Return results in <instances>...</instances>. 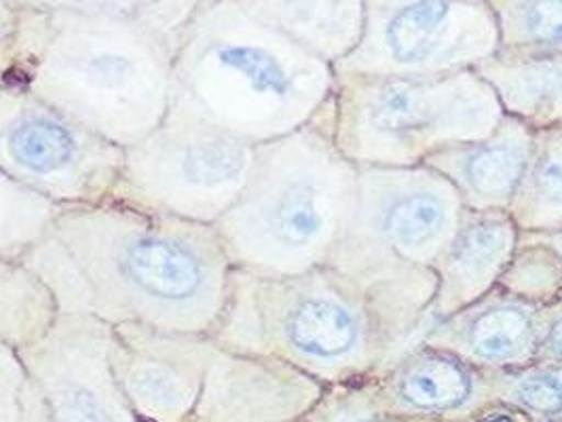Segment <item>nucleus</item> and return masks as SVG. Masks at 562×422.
Wrapping results in <instances>:
<instances>
[{"label": "nucleus", "mask_w": 562, "mask_h": 422, "mask_svg": "<svg viewBox=\"0 0 562 422\" xmlns=\"http://www.w3.org/2000/svg\"><path fill=\"white\" fill-rule=\"evenodd\" d=\"M61 312L210 337L233 264L214 225L119 198L64 205L22 255Z\"/></svg>", "instance_id": "f257e3e1"}, {"label": "nucleus", "mask_w": 562, "mask_h": 422, "mask_svg": "<svg viewBox=\"0 0 562 422\" xmlns=\"http://www.w3.org/2000/svg\"><path fill=\"white\" fill-rule=\"evenodd\" d=\"M436 285L431 269L345 241L328 264L296 275L233 269L210 337L294 366H349L423 330Z\"/></svg>", "instance_id": "f03ea898"}, {"label": "nucleus", "mask_w": 562, "mask_h": 422, "mask_svg": "<svg viewBox=\"0 0 562 422\" xmlns=\"http://www.w3.org/2000/svg\"><path fill=\"white\" fill-rule=\"evenodd\" d=\"M358 171L335 144L330 104L258 144L241 195L214 225L233 269L296 275L328 264L356 225Z\"/></svg>", "instance_id": "7ed1b4c3"}, {"label": "nucleus", "mask_w": 562, "mask_h": 422, "mask_svg": "<svg viewBox=\"0 0 562 422\" xmlns=\"http://www.w3.org/2000/svg\"><path fill=\"white\" fill-rule=\"evenodd\" d=\"M13 36L7 68L34 95L123 150L146 138L173 100V49L127 24L59 18Z\"/></svg>", "instance_id": "20e7f679"}, {"label": "nucleus", "mask_w": 562, "mask_h": 422, "mask_svg": "<svg viewBox=\"0 0 562 422\" xmlns=\"http://www.w3.org/2000/svg\"><path fill=\"white\" fill-rule=\"evenodd\" d=\"M333 64L244 11L218 13L173 47V91L254 146L288 136L328 109Z\"/></svg>", "instance_id": "39448f33"}, {"label": "nucleus", "mask_w": 562, "mask_h": 422, "mask_svg": "<svg viewBox=\"0 0 562 422\" xmlns=\"http://www.w3.org/2000/svg\"><path fill=\"white\" fill-rule=\"evenodd\" d=\"M504 109L474 68L436 77L335 75L333 138L358 168H413L454 144L488 138Z\"/></svg>", "instance_id": "423d86ee"}, {"label": "nucleus", "mask_w": 562, "mask_h": 422, "mask_svg": "<svg viewBox=\"0 0 562 422\" xmlns=\"http://www.w3.org/2000/svg\"><path fill=\"white\" fill-rule=\"evenodd\" d=\"M254 148L173 91L164 121L125 148L113 198L216 225L246 186Z\"/></svg>", "instance_id": "0eeeda50"}, {"label": "nucleus", "mask_w": 562, "mask_h": 422, "mask_svg": "<svg viewBox=\"0 0 562 422\" xmlns=\"http://www.w3.org/2000/svg\"><path fill=\"white\" fill-rule=\"evenodd\" d=\"M125 150L0 72V171L64 205L113 197Z\"/></svg>", "instance_id": "6e6552de"}, {"label": "nucleus", "mask_w": 562, "mask_h": 422, "mask_svg": "<svg viewBox=\"0 0 562 422\" xmlns=\"http://www.w3.org/2000/svg\"><path fill=\"white\" fill-rule=\"evenodd\" d=\"M358 47L335 75L436 77L476 68L499 52L486 0H364Z\"/></svg>", "instance_id": "1a4fd4ad"}, {"label": "nucleus", "mask_w": 562, "mask_h": 422, "mask_svg": "<svg viewBox=\"0 0 562 422\" xmlns=\"http://www.w3.org/2000/svg\"><path fill=\"white\" fill-rule=\"evenodd\" d=\"M358 169L356 225L347 239L431 269L465 209L454 186L427 166Z\"/></svg>", "instance_id": "9d476101"}, {"label": "nucleus", "mask_w": 562, "mask_h": 422, "mask_svg": "<svg viewBox=\"0 0 562 422\" xmlns=\"http://www.w3.org/2000/svg\"><path fill=\"white\" fill-rule=\"evenodd\" d=\"M111 342V323L59 310L43 337L18 349L52 422H132L116 397Z\"/></svg>", "instance_id": "9b49d317"}, {"label": "nucleus", "mask_w": 562, "mask_h": 422, "mask_svg": "<svg viewBox=\"0 0 562 422\" xmlns=\"http://www.w3.org/2000/svg\"><path fill=\"white\" fill-rule=\"evenodd\" d=\"M214 340L138 323L113 326L111 362L132 406L155 421L189 412L205 378Z\"/></svg>", "instance_id": "f8f14e48"}, {"label": "nucleus", "mask_w": 562, "mask_h": 422, "mask_svg": "<svg viewBox=\"0 0 562 422\" xmlns=\"http://www.w3.org/2000/svg\"><path fill=\"white\" fill-rule=\"evenodd\" d=\"M550 310L495 287L468 309L425 326L423 340L484 366H514L539 353Z\"/></svg>", "instance_id": "ddd939ff"}, {"label": "nucleus", "mask_w": 562, "mask_h": 422, "mask_svg": "<svg viewBox=\"0 0 562 422\" xmlns=\"http://www.w3.org/2000/svg\"><path fill=\"white\" fill-rule=\"evenodd\" d=\"M520 230L509 212L463 209L459 226L434 262L438 280L427 323L442 321L491 294L516 252Z\"/></svg>", "instance_id": "4468645a"}, {"label": "nucleus", "mask_w": 562, "mask_h": 422, "mask_svg": "<svg viewBox=\"0 0 562 422\" xmlns=\"http://www.w3.org/2000/svg\"><path fill=\"white\" fill-rule=\"evenodd\" d=\"M533 141V127L506 114L488 138L442 148L422 166L445 175L468 209L509 212Z\"/></svg>", "instance_id": "2eb2a0df"}, {"label": "nucleus", "mask_w": 562, "mask_h": 422, "mask_svg": "<svg viewBox=\"0 0 562 422\" xmlns=\"http://www.w3.org/2000/svg\"><path fill=\"white\" fill-rule=\"evenodd\" d=\"M507 116L533 129L562 125V45L499 49L474 68Z\"/></svg>", "instance_id": "dca6fc26"}, {"label": "nucleus", "mask_w": 562, "mask_h": 422, "mask_svg": "<svg viewBox=\"0 0 562 422\" xmlns=\"http://www.w3.org/2000/svg\"><path fill=\"white\" fill-rule=\"evenodd\" d=\"M246 11L333 66L358 47L364 30V0H250Z\"/></svg>", "instance_id": "f3484780"}, {"label": "nucleus", "mask_w": 562, "mask_h": 422, "mask_svg": "<svg viewBox=\"0 0 562 422\" xmlns=\"http://www.w3.org/2000/svg\"><path fill=\"white\" fill-rule=\"evenodd\" d=\"M509 216L520 232L562 228V125L535 129L533 150Z\"/></svg>", "instance_id": "a211bd4d"}, {"label": "nucleus", "mask_w": 562, "mask_h": 422, "mask_svg": "<svg viewBox=\"0 0 562 422\" xmlns=\"http://www.w3.org/2000/svg\"><path fill=\"white\" fill-rule=\"evenodd\" d=\"M397 397L422 412H447L461 408L474 391L468 364L445 349L425 346L411 355L395 380Z\"/></svg>", "instance_id": "6ab92c4d"}, {"label": "nucleus", "mask_w": 562, "mask_h": 422, "mask_svg": "<svg viewBox=\"0 0 562 422\" xmlns=\"http://www.w3.org/2000/svg\"><path fill=\"white\" fill-rule=\"evenodd\" d=\"M52 289L22 258H0V340L22 349L56 321Z\"/></svg>", "instance_id": "aec40b11"}, {"label": "nucleus", "mask_w": 562, "mask_h": 422, "mask_svg": "<svg viewBox=\"0 0 562 422\" xmlns=\"http://www.w3.org/2000/svg\"><path fill=\"white\" fill-rule=\"evenodd\" d=\"M497 287L539 307H554L562 303L561 255L535 232H520Z\"/></svg>", "instance_id": "412c9836"}, {"label": "nucleus", "mask_w": 562, "mask_h": 422, "mask_svg": "<svg viewBox=\"0 0 562 422\" xmlns=\"http://www.w3.org/2000/svg\"><path fill=\"white\" fill-rule=\"evenodd\" d=\"M59 205L0 171V258H22L54 223Z\"/></svg>", "instance_id": "4be33fe9"}, {"label": "nucleus", "mask_w": 562, "mask_h": 422, "mask_svg": "<svg viewBox=\"0 0 562 422\" xmlns=\"http://www.w3.org/2000/svg\"><path fill=\"white\" fill-rule=\"evenodd\" d=\"M499 49H539L562 45V0H486Z\"/></svg>", "instance_id": "5701e85b"}, {"label": "nucleus", "mask_w": 562, "mask_h": 422, "mask_svg": "<svg viewBox=\"0 0 562 422\" xmlns=\"http://www.w3.org/2000/svg\"><path fill=\"white\" fill-rule=\"evenodd\" d=\"M516 401L535 414L562 412V364H541L525 372L514 385Z\"/></svg>", "instance_id": "b1692460"}, {"label": "nucleus", "mask_w": 562, "mask_h": 422, "mask_svg": "<svg viewBox=\"0 0 562 422\" xmlns=\"http://www.w3.org/2000/svg\"><path fill=\"white\" fill-rule=\"evenodd\" d=\"M486 422H512V419H507V417H497V419H491V421Z\"/></svg>", "instance_id": "393cba45"}]
</instances>
